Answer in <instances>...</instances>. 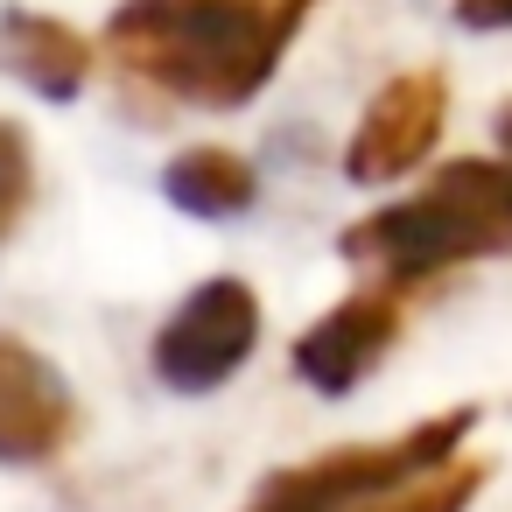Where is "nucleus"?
<instances>
[{"label": "nucleus", "instance_id": "4", "mask_svg": "<svg viewBox=\"0 0 512 512\" xmlns=\"http://www.w3.org/2000/svg\"><path fill=\"white\" fill-rule=\"evenodd\" d=\"M253 337H260V302H253V288L232 281V274H218V281H204V288L169 316V330L155 337V379L176 386V393H211V386H225V379L246 365Z\"/></svg>", "mask_w": 512, "mask_h": 512}, {"label": "nucleus", "instance_id": "12", "mask_svg": "<svg viewBox=\"0 0 512 512\" xmlns=\"http://www.w3.org/2000/svg\"><path fill=\"white\" fill-rule=\"evenodd\" d=\"M456 15H463L470 29H505V22H512V0H456Z\"/></svg>", "mask_w": 512, "mask_h": 512}, {"label": "nucleus", "instance_id": "8", "mask_svg": "<svg viewBox=\"0 0 512 512\" xmlns=\"http://www.w3.org/2000/svg\"><path fill=\"white\" fill-rule=\"evenodd\" d=\"M0 71L22 78L29 92L43 99H71L92 71V50L85 36H71L64 22H43V15H8L0 22Z\"/></svg>", "mask_w": 512, "mask_h": 512}, {"label": "nucleus", "instance_id": "5", "mask_svg": "<svg viewBox=\"0 0 512 512\" xmlns=\"http://www.w3.org/2000/svg\"><path fill=\"white\" fill-rule=\"evenodd\" d=\"M442 113H449V85L435 71L393 78L372 99L365 127L351 134V162H344L351 183H400L407 169H421L428 148H435V134H442Z\"/></svg>", "mask_w": 512, "mask_h": 512}, {"label": "nucleus", "instance_id": "9", "mask_svg": "<svg viewBox=\"0 0 512 512\" xmlns=\"http://www.w3.org/2000/svg\"><path fill=\"white\" fill-rule=\"evenodd\" d=\"M253 190H260L253 169L239 155H225V148H190V155H176L162 169V197L176 211H190V218H239L253 204Z\"/></svg>", "mask_w": 512, "mask_h": 512}, {"label": "nucleus", "instance_id": "7", "mask_svg": "<svg viewBox=\"0 0 512 512\" xmlns=\"http://www.w3.org/2000/svg\"><path fill=\"white\" fill-rule=\"evenodd\" d=\"M78 407L50 358H36L22 337L0 330V463H43L71 442Z\"/></svg>", "mask_w": 512, "mask_h": 512}, {"label": "nucleus", "instance_id": "3", "mask_svg": "<svg viewBox=\"0 0 512 512\" xmlns=\"http://www.w3.org/2000/svg\"><path fill=\"white\" fill-rule=\"evenodd\" d=\"M477 428V407H456L400 442H372V449H337L323 463H302V470H281L246 512H351L365 498H386L442 463H456V442Z\"/></svg>", "mask_w": 512, "mask_h": 512}, {"label": "nucleus", "instance_id": "2", "mask_svg": "<svg viewBox=\"0 0 512 512\" xmlns=\"http://www.w3.org/2000/svg\"><path fill=\"white\" fill-rule=\"evenodd\" d=\"M344 253L386 267V281H428L456 260L512 253V162H449L421 197L358 218Z\"/></svg>", "mask_w": 512, "mask_h": 512}, {"label": "nucleus", "instance_id": "1", "mask_svg": "<svg viewBox=\"0 0 512 512\" xmlns=\"http://www.w3.org/2000/svg\"><path fill=\"white\" fill-rule=\"evenodd\" d=\"M309 0H127L113 57L190 106H246Z\"/></svg>", "mask_w": 512, "mask_h": 512}, {"label": "nucleus", "instance_id": "10", "mask_svg": "<svg viewBox=\"0 0 512 512\" xmlns=\"http://www.w3.org/2000/svg\"><path fill=\"white\" fill-rule=\"evenodd\" d=\"M477 484H484L477 463H442V470H428V477H414V484H400L386 498H365L351 512H463L477 498Z\"/></svg>", "mask_w": 512, "mask_h": 512}, {"label": "nucleus", "instance_id": "11", "mask_svg": "<svg viewBox=\"0 0 512 512\" xmlns=\"http://www.w3.org/2000/svg\"><path fill=\"white\" fill-rule=\"evenodd\" d=\"M29 190H36V162H29V141L15 120H0V246H8V232L22 225L29 211Z\"/></svg>", "mask_w": 512, "mask_h": 512}, {"label": "nucleus", "instance_id": "6", "mask_svg": "<svg viewBox=\"0 0 512 512\" xmlns=\"http://www.w3.org/2000/svg\"><path fill=\"white\" fill-rule=\"evenodd\" d=\"M393 288H400V281L337 302V309L295 344V372H302L316 393H351V386L393 351V337H400V295H393Z\"/></svg>", "mask_w": 512, "mask_h": 512}]
</instances>
